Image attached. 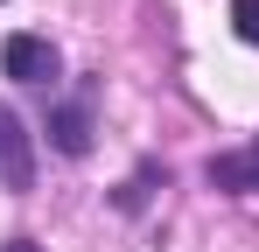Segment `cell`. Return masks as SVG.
Returning a JSON list of instances; mask_svg holds the SVG:
<instances>
[{
    "mask_svg": "<svg viewBox=\"0 0 259 252\" xmlns=\"http://www.w3.org/2000/svg\"><path fill=\"white\" fill-rule=\"evenodd\" d=\"M0 77L28 84V91H49V84L63 77V56H56V42L35 35V28H14V35L0 42Z\"/></svg>",
    "mask_w": 259,
    "mask_h": 252,
    "instance_id": "1",
    "label": "cell"
},
{
    "mask_svg": "<svg viewBox=\"0 0 259 252\" xmlns=\"http://www.w3.org/2000/svg\"><path fill=\"white\" fill-rule=\"evenodd\" d=\"M0 189L7 196H28L35 189V133L21 126L14 105H0Z\"/></svg>",
    "mask_w": 259,
    "mask_h": 252,
    "instance_id": "2",
    "label": "cell"
},
{
    "mask_svg": "<svg viewBox=\"0 0 259 252\" xmlns=\"http://www.w3.org/2000/svg\"><path fill=\"white\" fill-rule=\"evenodd\" d=\"M42 133H49V147H56L63 161H84V154H91V133H98V126H91V91H77V98H56Z\"/></svg>",
    "mask_w": 259,
    "mask_h": 252,
    "instance_id": "3",
    "label": "cell"
},
{
    "mask_svg": "<svg viewBox=\"0 0 259 252\" xmlns=\"http://www.w3.org/2000/svg\"><path fill=\"white\" fill-rule=\"evenodd\" d=\"M203 182H210L217 196H259V133L245 147H231V154H210Z\"/></svg>",
    "mask_w": 259,
    "mask_h": 252,
    "instance_id": "4",
    "label": "cell"
},
{
    "mask_svg": "<svg viewBox=\"0 0 259 252\" xmlns=\"http://www.w3.org/2000/svg\"><path fill=\"white\" fill-rule=\"evenodd\" d=\"M154 189H168V168L161 161H140L126 175V182H119V189H112V203L126 210V217H140V210H147V196H154Z\"/></svg>",
    "mask_w": 259,
    "mask_h": 252,
    "instance_id": "5",
    "label": "cell"
},
{
    "mask_svg": "<svg viewBox=\"0 0 259 252\" xmlns=\"http://www.w3.org/2000/svg\"><path fill=\"white\" fill-rule=\"evenodd\" d=\"M231 28H238V42L259 49V0H231Z\"/></svg>",
    "mask_w": 259,
    "mask_h": 252,
    "instance_id": "6",
    "label": "cell"
},
{
    "mask_svg": "<svg viewBox=\"0 0 259 252\" xmlns=\"http://www.w3.org/2000/svg\"><path fill=\"white\" fill-rule=\"evenodd\" d=\"M0 252H49V245H35V238H7Z\"/></svg>",
    "mask_w": 259,
    "mask_h": 252,
    "instance_id": "7",
    "label": "cell"
}]
</instances>
